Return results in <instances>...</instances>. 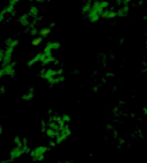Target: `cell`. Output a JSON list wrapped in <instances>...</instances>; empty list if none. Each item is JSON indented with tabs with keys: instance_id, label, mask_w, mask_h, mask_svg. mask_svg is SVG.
<instances>
[{
	"instance_id": "1",
	"label": "cell",
	"mask_w": 147,
	"mask_h": 163,
	"mask_svg": "<svg viewBox=\"0 0 147 163\" xmlns=\"http://www.w3.org/2000/svg\"><path fill=\"white\" fill-rule=\"evenodd\" d=\"M30 147L26 137L16 135L13 139V146L9 152V156L6 160H3L2 163H11L15 160L19 159L23 156L30 153Z\"/></svg>"
},
{
	"instance_id": "2",
	"label": "cell",
	"mask_w": 147,
	"mask_h": 163,
	"mask_svg": "<svg viewBox=\"0 0 147 163\" xmlns=\"http://www.w3.org/2000/svg\"><path fill=\"white\" fill-rule=\"evenodd\" d=\"M39 77L46 81L51 86L58 85L65 81V75L62 68H43L39 71Z\"/></svg>"
},
{
	"instance_id": "3",
	"label": "cell",
	"mask_w": 147,
	"mask_h": 163,
	"mask_svg": "<svg viewBox=\"0 0 147 163\" xmlns=\"http://www.w3.org/2000/svg\"><path fill=\"white\" fill-rule=\"evenodd\" d=\"M48 151H49V147L47 145H38L30 151L29 156L35 163H39L44 161Z\"/></svg>"
},
{
	"instance_id": "4",
	"label": "cell",
	"mask_w": 147,
	"mask_h": 163,
	"mask_svg": "<svg viewBox=\"0 0 147 163\" xmlns=\"http://www.w3.org/2000/svg\"><path fill=\"white\" fill-rule=\"evenodd\" d=\"M109 7H110V2L108 0H94L92 10L90 11L89 14L98 15L101 16L102 13L105 10L109 9Z\"/></svg>"
},
{
	"instance_id": "5",
	"label": "cell",
	"mask_w": 147,
	"mask_h": 163,
	"mask_svg": "<svg viewBox=\"0 0 147 163\" xmlns=\"http://www.w3.org/2000/svg\"><path fill=\"white\" fill-rule=\"evenodd\" d=\"M15 48L12 47H6L4 46L1 51H0V61H1V65H6L11 62H13V56Z\"/></svg>"
},
{
	"instance_id": "6",
	"label": "cell",
	"mask_w": 147,
	"mask_h": 163,
	"mask_svg": "<svg viewBox=\"0 0 147 163\" xmlns=\"http://www.w3.org/2000/svg\"><path fill=\"white\" fill-rule=\"evenodd\" d=\"M15 70H16L15 61H13L6 65H1V68H0V77L1 78H5V77L14 78L15 75Z\"/></svg>"
},
{
	"instance_id": "7",
	"label": "cell",
	"mask_w": 147,
	"mask_h": 163,
	"mask_svg": "<svg viewBox=\"0 0 147 163\" xmlns=\"http://www.w3.org/2000/svg\"><path fill=\"white\" fill-rule=\"evenodd\" d=\"M38 55H39V63L41 65H44V66H47L49 64L55 63L58 61V60H56V58L53 54H48L41 51V52H38Z\"/></svg>"
},
{
	"instance_id": "8",
	"label": "cell",
	"mask_w": 147,
	"mask_h": 163,
	"mask_svg": "<svg viewBox=\"0 0 147 163\" xmlns=\"http://www.w3.org/2000/svg\"><path fill=\"white\" fill-rule=\"evenodd\" d=\"M61 43L58 40H51L48 41L46 44H45L44 48H43V52L48 53V54H53L54 51H58L59 49H61Z\"/></svg>"
},
{
	"instance_id": "9",
	"label": "cell",
	"mask_w": 147,
	"mask_h": 163,
	"mask_svg": "<svg viewBox=\"0 0 147 163\" xmlns=\"http://www.w3.org/2000/svg\"><path fill=\"white\" fill-rule=\"evenodd\" d=\"M17 22L20 24V26L22 27H30V25L32 24L31 21V16H29V14H23L21 15L18 18H17Z\"/></svg>"
},
{
	"instance_id": "10",
	"label": "cell",
	"mask_w": 147,
	"mask_h": 163,
	"mask_svg": "<svg viewBox=\"0 0 147 163\" xmlns=\"http://www.w3.org/2000/svg\"><path fill=\"white\" fill-rule=\"evenodd\" d=\"M117 16H118V11H116L113 8L105 10L102 13V15H101V18H103V19H114Z\"/></svg>"
},
{
	"instance_id": "11",
	"label": "cell",
	"mask_w": 147,
	"mask_h": 163,
	"mask_svg": "<svg viewBox=\"0 0 147 163\" xmlns=\"http://www.w3.org/2000/svg\"><path fill=\"white\" fill-rule=\"evenodd\" d=\"M35 99V89L33 88H29L25 93L21 95V100L25 102H31Z\"/></svg>"
},
{
	"instance_id": "12",
	"label": "cell",
	"mask_w": 147,
	"mask_h": 163,
	"mask_svg": "<svg viewBox=\"0 0 147 163\" xmlns=\"http://www.w3.org/2000/svg\"><path fill=\"white\" fill-rule=\"evenodd\" d=\"M93 3H94V0H87V1L83 4L82 8H81V13L82 15L84 16H88L90 11L92 10V7H93Z\"/></svg>"
},
{
	"instance_id": "13",
	"label": "cell",
	"mask_w": 147,
	"mask_h": 163,
	"mask_svg": "<svg viewBox=\"0 0 147 163\" xmlns=\"http://www.w3.org/2000/svg\"><path fill=\"white\" fill-rule=\"evenodd\" d=\"M4 44L6 47H12V48H16L19 45V40L17 38H8L5 39Z\"/></svg>"
},
{
	"instance_id": "14",
	"label": "cell",
	"mask_w": 147,
	"mask_h": 163,
	"mask_svg": "<svg viewBox=\"0 0 147 163\" xmlns=\"http://www.w3.org/2000/svg\"><path fill=\"white\" fill-rule=\"evenodd\" d=\"M130 13V7L129 5H123L118 10V16L119 17H125Z\"/></svg>"
},
{
	"instance_id": "15",
	"label": "cell",
	"mask_w": 147,
	"mask_h": 163,
	"mask_svg": "<svg viewBox=\"0 0 147 163\" xmlns=\"http://www.w3.org/2000/svg\"><path fill=\"white\" fill-rule=\"evenodd\" d=\"M29 16L32 18H37L39 16V9L36 5H32L29 9Z\"/></svg>"
},
{
	"instance_id": "16",
	"label": "cell",
	"mask_w": 147,
	"mask_h": 163,
	"mask_svg": "<svg viewBox=\"0 0 147 163\" xmlns=\"http://www.w3.org/2000/svg\"><path fill=\"white\" fill-rule=\"evenodd\" d=\"M4 10L6 11L7 15H10V16H15V5H11L8 3V5H6L4 7Z\"/></svg>"
},
{
	"instance_id": "17",
	"label": "cell",
	"mask_w": 147,
	"mask_h": 163,
	"mask_svg": "<svg viewBox=\"0 0 147 163\" xmlns=\"http://www.w3.org/2000/svg\"><path fill=\"white\" fill-rule=\"evenodd\" d=\"M51 32H52V29L48 26L47 28L45 27V28H42L41 30H40V32H39V37H41L42 38H46V37H48L50 34H51Z\"/></svg>"
},
{
	"instance_id": "18",
	"label": "cell",
	"mask_w": 147,
	"mask_h": 163,
	"mask_svg": "<svg viewBox=\"0 0 147 163\" xmlns=\"http://www.w3.org/2000/svg\"><path fill=\"white\" fill-rule=\"evenodd\" d=\"M61 117H62L63 121H64L66 124H69V125H70V123H71V121H72V117H71L70 114H68V113H62V114H61Z\"/></svg>"
},
{
	"instance_id": "19",
	"label": "cell",
	"mask_w": 147,
	"mask_h": 163,
	"mask_svg": "<svg viewBox=\"0 0 147 163\" xmlns=\"http://www.w3.org/2000/svg\"><path fill=\"white\" fill-rule=\"evenodd\" d=\"M42 40H43V38H42L41 37H37V38H36L35 39H33V40L32 41V44L33 46H38V45L41 44Z\"/></svg>"
},
{
	"instance_id": "20",
	"label": "cell",
	"mask_w": 147,
	"mask_h": 163,
	"mask_svg": "<svg viewBox=\"0 0 147 163\" xmlns=\"http://www.w3.org/2000/svg\"><path fill=\"white\" fill-rule=\"evenodd\" d=\"M8 92V88H6L5 85H1L0 86V94L1 95H5Z\"/></svg>"
},
{
	"instance_id": "21",
	"label": "cell",
	"mask_w": 147,
	"mask_h": 163,
	"mask_svg": "<svg viewBox=\"0 0 147 163\" xmlns=\"http://www.w3.org/2000/svg\"><path fill=\"white\" fill-rule=\"evenodd\" d=\"M20 1H21V0H8L9 4H11V5H16Z\"/></svg>"
},
{
	"instance_id": "22",
	"label": "cell",
	"mask_w": 147,
	"mask_h": 163,
	"mask_svg": "<svg viewBox=\"0 0 147 163\" xmlns=\"http://www.w3.org/2000/svg\"><path fill=\"white\" fill-rule=\"evenodd\" d=\"M132 2V0H123V2H122V6L123 5H128Z\"/></svg>"
},
{
	"instance_id": "23",
	"label": "cell",
	"mask_w": 147,
	"mask_h": 163,
	"mask_svg": "<svg viewBox=\"0 0 147 163\" xmlns=\"http://www.w3.org/2000/svg\"><path fill=\"white\" fill-rule=\"evenodd\" d=\"M142 114H143V115H147V106H145L142 108Z\"/></svg>"
},
{
	"instance_id": "24",
	"label": "cell",
	"mask_w": 147,
	"mask_h": 163,
	"mask_svg": "<svg viewBox=\"0 0 147 163\" xmlns=\"http://www.w3.org/2000/svg\"><path fill=\"white\" fill-rule=\"evenodd\" d=\"M54 26H55V22H54V21H51V23L49 24V27H50L51 29H53Z\"/></svg>"
},
{
	"instance_id": "25",
	"label": "cell",
	"mask_w": 147,
	"mask_h": 163,
	"mask_svg": "<svg viewBox=\"0 0 147 163\" xmlns=\"http://www.w3.org/2000/svg\"><path fill=\"white\" fill-rule=\"evenodd\" d=\"M46 0H36V2L37 3H39V4H41V3H44Z\"/></svg>"
},
{
	"instance_id": "26",
	"label": "cell",
	"mask_w": 147,
	"mask_h": 163,
	"mask_svg": "<svg viewBox=\"0 0 147 163\" xmlns=\"http://www.w3.org/2000/svg\"><path fill=\"white\" fill-rule=\"evenodd\" d=\"M27 1H29V2H32V1H36V0H27Z\"/></svg>"
},
{
	"instance_id": "27",
	"label": "cell",
	"mask_w": 147,
	"mask_h": 163,
	"mask_svg": "<svg viewBox=\"0 0 147 163\" xmlns=\"http://www.w3.org/2000/svg\"><path fill=\"white\" fill-rule=\"evenodd\" d=\"M46 1H47V2H51V1H52V0H46Z\"/></svg>"
},
{
	"instance_id": "28",
	"label": "cell",
	"mask_w": 147,
	"mask_h": 163,
	"mask_svg": "<svg viewBox=\"0 0 147 163\" xmlns=\"http://www.w3.org/2000/svg\"><path fill=\"white\" fill-rule=\"evenodd\" d=\"M145 45L147 46V39H146V41H145Z\"/></svg>"
},
{
	"instance_id": "29",
	"label": "cell",
	"mask_w": 147,
	"mask_h": 163,
	"mask_svg": "<svg viewBox=\"0 0 147 163\" xmlns=\"http://www.w3.org/2000/svg\"><path fill=\"white\" fill-rule=\"evenodd\" d=\"M146 50H147V46H146Z\"/></svg>"
}]
</instances>
